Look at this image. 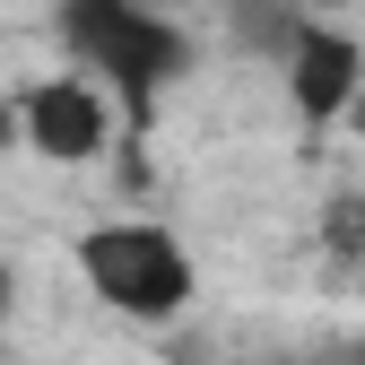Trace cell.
Segmentation results:
<instances>
[{
  "label": "cell",
  "mask_w": 365,
  "mask_h": 365,
  "mask_svg": "<svg viewBox=\"0 0 365 365\" xmlns=\"http://www.w3.org/2000/svg\"><path fill=\"white\" fill-rule=\"evenodd\" d=\"M53 43H61V61L87 87H105L113 113H130V122H148L157 96L192 70L182 26L165 9H148V0H53Z\"/></svg>",
  "instance_id": "obj_1"
},
{
  "label": "cell",
  "mask_w": 365,
  "mask_h": 365,
  "mask_svg": "<svg viewBox=\"0 0 365 365\" xmlns=\"http://www.w3.org/2000/svg\"><path fill=\"white\" fill-rule=\"evenodd\" d=\"M70 261H78L87 296L122 322H174L200 296V261L165 217H105L70 244Z\"/></svg>",
  "instance_id": "obj_2"
},
{
  "label": "cell",
  "mask_w": 365,
  "mask_h": 365,
  "mask_svg": "<svg viewBox=\"0 0 365 365\" xmlns=\"http://www.w3.org/2000/svg\"><path fill=\"white\" fill-rule=\"evenodd\" d=\"M18 96V148H35L43 165H96L113 148V96L105 87H87L78 70H53L35 87H9Z\"/></svg>",
  "instance_id": "obj_3"
},
{
  "label": "cell",
  "mask_w": 365,
  "mask_h": 365,
  "mask_svg": "<svg viewBox=\"0 0 365 365\" xmlns=\"http://www.w3.org/2000/svg\"><path fill=\"white\" fill-rule=\"evenodd\" d=\"M279 61H287V105L304 122H348L356 87H365V43L348 26H287Z\"/></svg>",
  "instance_id": "obj_4"
},
{
  "label": "cell",
  "mask_w": 365,
  "mask_h": 365,
  "mask_svg": "<svg viewBox=\"0 0 365 365\" xmlns=\"http://www.w3.org/2000/svg\"><path fill=\"white\" fill-rule=\"evenodd\" d=\"M0 148H18V96L0 87Z\"/></svg>",
  "instance_id": "obj_5"
},
{
  "label": "cell",
  "mask_w": 365,
  "mask_h": 365,
  "mask_svg": "<svg viewBox=\"0 0 365 365\" xmlns=\"http://www.w3.org/2000/svg\"><path fill=\"white\" fill-rule=\"evenodd\" d=\"M9 304H18V269L0 261V322H9Z\"/></svg>",
  "instance_id": "obj_6"
},
{
  "label": "cell",
  "mask_w": 365,
  "mask_h": 365,
  "mask_svg": "<svg viewBox=\"0 0 365 365\" xmlns=\"http://www.w3.org/2000/svg\"><path fill=\"white\" fill-rule=\"evenodd\" d=\"M348 130H356V140H365V87H356V105H348Z\"/></svg>",
  "instance_id": "obj_7"
}]
</instances>
